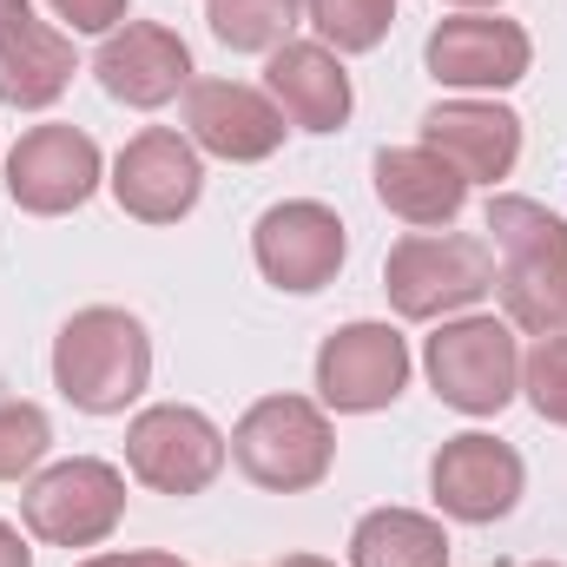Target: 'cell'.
I'll use <instances>...</instances> for the list:
<instances>
[{"label":"cell","mask_w":567,"mask_h":567,"mask_svg":"<svg viewBox=\"0 0 567 567\" xmlns=\"http://www.w3.org/2000/svg\"><path fill=\"white\" fill-rule=\"evenodd\" d=\"M488 245L502 317L528 337H567V225L522 192L488 198Z\"/></svg>","instance_id":"obj_1"},{"label":"cell","mask_w":567,"mask_h":567,"mask_svg":"<svg viewBox=\"0 0 567 567\" xmlns=\"http://www.w3.org/2000/svg\"><path fill=\"white\" fill-rule=\"evenodd\" d=\"M152 383V337L133 310L86 303L53 337V390L80 416H120Z\"/></svg>","instance_id":"obj_2"},{"label":"cell","mask_w":567,"mask_h":567,"mask_svg":"<svg viewBox=\"0 0 567 567\" xmlns=\"http://www.w3.org/2000/svg\"><path fill=\"white\" fill-rule=\"evenodd\" d=\"M429 390L462 410V416H502L522 390V350H515V323L508 317H442V330L423 343Z\"/></svg>","instance_id":"obj_3"},{"label":"cell","mask_w":567,"mask_h":567,"mask_svg":"<svg viewBox=\"0 0 567 567\" xmlns=\"http://www.w3.org/2000/svg\"><path fill=\"white\" fill-rule=\"evenodd\" d=\"M383 290L390 310L410 323H442L475 310L495 290V251L482 238H449V231H416L403 245H390L383 258Z\"/></svg>","instance_id":"obj_4"},{"label":"cell","mask_w":567,"mask_h":567,"mask_svg":"<svg viewBox=\"0 0 567 567\" xmlns=\"http://www.w3.org/2000/svg\"><path fill=\"white\" fill-rule=\"evenodd\" d=\"M231 462L258 488H271V495L317 488L330 475V462H337V435H330L323 403H310V396H265V403H251L238 416V429H231Z\"/></svg>","instance_id":"obj_5"},{"label":"cell","mask_w":567,"mask_h":567,"mask_svg":"<svg viewBox=\"0 0 567 567\" xmlns=\"http://www.w3.org/2000/svg\"><path fill=\"white\" fill-rule=\"evenodd\" d=\"M20 515H27V535L47 548H100L126 522V475L100 455L53 462L27 482Z\"/></svg>","instance_id":"obj_6"},{"label":"cell","mask_w":567,"mask_h":567,"mask_svg":"<svg viewBox=\"0 0 567 567\" xmlns=\"http://www.w3.org/2000/svg\"><path fill=\"white\" fill-rule=\"evenodd\" d=\"M231 462V435L192 403H152L126 429V468L152 495H205Z\"/></svg>","instance_id":"obj_7"},{"label":"cell","mask_w":567,"mask_h":567,"mask_svg":"<svg viewBox=\"0 0 567 567\" xmlns=\"http://www.w3.org/2000/svg\"><path fill=\"white\" fill-rule=\"evenodd\" d=\"M410 390V343L396 323H343L317 350V403L337 416H377Z\"/></svg>","instance_id":"obj_8"},{"label":"cell","mask_w":567,"mask_h":567,"mask_svg":"<svg viewBox=\"0 0 567 567\" xmlns=\"http://www.w3.org/2000/svg\"><path fill=\"white\" fill-rule=\"evenodd\" d=\"M251 258H258L265 284H278L290 297H310V290H323V284L343 271L350 231H343V218H337L330 205H317V198H284V205H271V212L251 225Z\"/></svg>","instance_id":"obj_9"},{"label":"cell","mask_w":567,"mask_h":567,"mask_svg":"<svg viewBox=\"0 0 567 567\" xmlns=\"http://www.w3.org/2000/svg\"><path fill=\"white\" fill-rule=\"evenodd\" d=\"M100 178H106V158H100L93 133H80V126H33L7 152V198L33 218L80 212L100 192Z\"/></svg>","instance_id":"obj_10"},{"label":"cell","mask_w":567,"mask_h":567,"mask_svg":"<svg viewBox=\"0 0 567 567\" xmlns=\"http://www.w3.org/2000/svg\"><path fill=\"white\" fill-rule=\"evenodd\" d=\"M522 488H528L522 455H515L508 442L482 435V429L449 435V442L435 449V462H429V495H435V508H442L449 522H468V528H488V522L515 515Z\"/></svg>","instance_id":"obj_11"},{"label":"cell","mask_w":567,"mask_h":567,"mask_svg":"<svg viewBox=\"0 0 567 567\" xmlns=\"http://www.w3.org/2000/svg\"><path fill=\"white\" fill-rule=\"evenodd\" d=\"M106 185H113V198H120L126 218H140V225H178L198 205V192H205V158H198V145L185 140V133L145 126L140 140H126V152L113 158Z\"/></svg>","instance_id":"obj_12"},{"label":"cell","mask_w":567,"mask_h":567,"mask_svg":"<svg viewBox=\"0 0 567 567\" xmlns=\"http://www.w3.org/2000/svg\"><path fill=\"white\" fill-rule=\"evenodd\" d=\"M423 60H429V73H435L442 86H455V93H502V86L528 80L535 40H528V27H515V20L455 13V20H442V27L429 33Z\"/></svg>","instance_id":"obj_13"},{"label":"cell","mask_w":567,"mask_h":567,"mask_svg":"<svg viewBox=\"0 0 567 567\" xmlns=\"http://www.w3.org/2000/svg\"><path fill=\"white\" fill-rule=\"evenodd\" d=\"M93 73H100L106 100H120L133 113H158L192 86V47L158 20H126V27L106 33Z\"/></svg>","instance_id":"obj_14"},{"label":"cell","mask_w":567,"mask_h":567,"mask_svg":"<svg viewBox=\"0 0 567 567\" xmlns=\"http://www.w3.org/2000/svg\"><path fill=\"white\" fill-rule=\"evenodd\" d=\"M185 140L225 165H258L284 145V113L271 93L238 80H192L185 86Z\"/></svg>","instance_id":"obj_15"},{"label":"cell","mask_w":567,"mask_h":567,"mask_svg":"<svg viewBox=\"0 0 567 567\" xmlns=\"http://www.w3.org/2000/svg\"><path fill=\"white\" fill-rule=\"evenodd\" d=\"M423 145L442 165H455L468 185H495L522 158V113L495 100H442L423 113Z\"/></svg>","instance_id":"obj_16"},{"label":"cell","mask_w":567,"mask_h":567,"mask_svg":"<svg viewBox=\"0 0 567 567\" xmlns=\"http://www.w3.org/2000/svg\"><path fill=\"white\" fill-rule=\"evenodd\" d=\"M265 86H271V106L297 133H337L357 106L343 60L317 40H284L278 53H265Z\"/></svg>","instance_id":"obj_17"},{"label":"cell","mask_w":567,"mask_h":567,"mask_svg":"<svg viewBox=\"0 0 567 567\" xmlns=\"http://www.w3.org/2000/svg\"><path fill=\"white\" fill-rule=\"evenodd\" d=\"M370 172H377V198H383V212L403 218V225H416V231H442V225H455L462 205H468V178H462L455 165H442L429 145H383Z\"/></svg>","instance_id":"obj_18"},{"label":"cell","mask_w":567,"mask_h":567,"mask_svg":"<svg viewBox=\"0 0 567 567\" xmlns=\"http://www.w3.org/2000/svg\"><path fill=\"white\" fill-rule=\"evenodd\" d=\"M73 73H80L73 33H60L47 20H27V27L0 33V106L40 113V106H53L73 86Z\"/></svg>","instance_id":"obj_19"},{"label":"cell","mask_w":567,"mask_h":567,"mask_svg":"<svg viewBox=\"0 0 567 567\" xmlns=\"http://www.w3.org/2000/svg\"><path fill=\"white\" fill-rule=\"evenodd\" d=\"M350 567H449V535L423 508H370L350 535Z\"/></svg>","instance_id":"obj_20"},{"label":"cell","mask_w":567,"mask_h":567,"mask_svg":"<svg viewBox=\"0 0 567 567\" xmlns=\"http://www.w3.org/2000/svg\"><path fill=\"white\" fill-rule=\"evenodd\" d=\"M205 20L231 53H278L303 20V0H205Z\"/></svg>","instance_id":"obj_21"},{"label":"cell","mask_w":567,"mask_h":567,"mask_svg":"<svg viewBox=\"0 0 567 567\" xmlns=\"http://www.w3.org/2000/svg\"><path fill=\"white\" fill-rule=\"evenodd\" d=\"M303 20L317 27V47L330 53H370L396 27V0H303Z\"/></svg>","instance_id":"obj_22"},{"label":"cell","mask_w":567,"mask_h":567,"mask_svg":"<svg viewBox=\"0 0 567 567\" xmlns=\"http://www.w3.org/2000/svg\"><path fill=\"white\" fill-rule=\"evenodd\" d=\"M47 449H53V423L40 403H0V482L33 475Z\"/></svg>","instance_id":"obj_23"},{"label":"cell","mask_w":567,"mask_h":567,"mask_svg":"<svg viewBox=\"0 0 567 567\" xmlns=\"http://www.w3.org/2000/svg\"><path fill=\"white\" fill-rule=\"evenodd\" d=\"M522 390L542 423L567 429V337H535V350L522 357Z\"/></svg>","instance_id":"obj_24"},{"label":"cell","mask_w":567,"mask_h":567,"mask_svg":"<svg viewBox=\"0 0 567 567\" xmlns=\"http://www.w3.org/2000/svg\"><path fill=\"white\" fill-rule=\"evenodd\" d=\"M73 33H113V27H126V7L133 0H47Z\"/></svg>","instance_id":"obj_25"},{"label":"cell","mask_w":567,"mask_h":567,"mask_svg":"<svg viewBox=\"0 0 567 567\" xmlns=\"http://www.w3.org/2000/svg\"><path fill=\"white\" fill-rule=\"evenodd\" d=\"M80 567H192V561H178V555H86Z\"/></svg>","instance_id":"obj_26"},{"label":"cell","mask_w":567,"mask_h":567,"mask_svg":"<svg viewBox=\"0 0 567 567\" xmlns=\"http://www.w3.org/2000/svg\"><path fill=\"white\" fill-rule=\"evenodd\" d=\"M0 567H33V548L13 522H0Z\"/></svg>","instance_id":"obj_27"},{"label":"cell","mask_w":567,"mask_h":567,"mask_svg":"<svg viewBox=\"0 0 567 567\" xmlns=\"http://www.w3.org/2000/svg\"><path fill=\"white\" fill-rule=\"evenodd\" d=\"M33 20V0H0V33L7 27H27Z\"/></svg>","instance_id":"obj_28"},{"label":"cell","mask_w":567,"mask_h":567,"mask_svg":"<svg viewBox=\"0 0 567 567\" xmlns=\"http://www.w3.org/2000/svg\"><path fill=\"white\" fill-rule=\"evenodd\" d=\"M278 567H337V561H317V555H284Z\"/></svg>","instance_id":"obj_29"},{"label":"cell","mask_w":567,"mask_h":567,"mask_svg":"<svg viewBox=\"0 0 567 567\" xmlns=\"http://www.w3.org/2000/svg\"><path fill=\"white\" fill-rule=\"evenodd\" d=\"M449 7H462V13H482V7H495V0H449Z\"/></svg>","instance_id":"obj_30"},{"label":"cell","mask_w":567,"mask_h":567,"mask_svg":"<svg viewBox=\"0 0 567 567\" xmlns=\"http://www.w3.org/2000/svg\"><path fill=\"white\" fill-rule=\"evenodd\" d=\"M528 567H561V561H528Z\"/></svg>","instance_id":"obj_31"}]
</instances>
